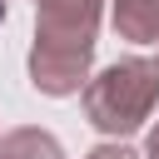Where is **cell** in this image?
I'll return each mask as SVG.
<instances>
[{"mask_svg":"<svg viewBox=\"0 0 159 159\" xmlns=\"http://www.w3.org/2000/svg\"><path fill=\"white\" fill-rule=\"evenodd\" d=\"M84 159H139L134 149H124V144H94Z\"/></svg>","mask_w":159,"mask_h":159,"instance_id":"5","label":"cell"},{"mask_svg":"<svg viewBox=\"0 0 159 159\" xmlns=\"http://www.w3.org/2000/svg\"><path fill=\"white\" fill-rule=\"evenodd\" d=\"M0 159H65L60 139L50 129H35V124H20L0 139Z\"/></svg>","mask_w":159,"mask_h":159,"instance_id":"4","label":"cell"},{"mask_svg":"<svg viewBox=\"0 0 159 159\" xmlns=\"http://www.w3.org/2000/svg\"><path fill=\"white\" fill-rule=\"evenodd\" d=\"M0 139H5V134H0Z\"/></svg>","mask_w":159,"mask_h":159,"instance_id":"8","label":"cell"},{"mask_svg":"<svg viewBox=\"0 0 159 159\" xmlns=\"http://www.w3.org/2000/svg\"><path fill=\"white\" fill-rule=\"evenodd\" d=\"M0 25H5V0H0Z\"/></svg>","mask_w":159,"mask_h":159,"instance_id":"7","label":"cell"},{"mask_svg":"<svg viewBox=\"0 0 159 159\" xmlns=\"http://www.w3.org/2000/svg\"><path fill=\"white\" fill-rule=\"evenodd\" d=\"M99 5L104 0H40L35 45H30V84L40 94L65 99L89 84Z\"/></svg>","mask_w":159,"mask_h":159,"instance_id":"1","label":"cell"},{"mask_svg":"<svg viewBox=\"0 0 159 159\" xmlns=\"http://www.w3.org/2000/svg\"><path fill=\"white\" fill-rule=\"evenodd\" d=\"M144 159H159V124H154L149 139H144Z\"/></svg>","mask_w":159,"mask_h":159,"instance_id":"6","label":"cell"},{"mask_svg":"<svg viewBox=\"0 0 159 159\" xmlns=\"http://www.w3.org/2000/svg\"><path fill=\"white\" fill-rule=\"evenodd\" d=\"M159 104V60H114L104 65L89 84H84V119L109 134V139H124L134 134Z\"/></svg>","mask_w":159,"mask_h":159,"instance_id":"2","label":"cell"},{"mask_svg":"<svg viewBox=\"0 0 159 159\" xmlns=\"http://www.w3.org/2000/svg\"><path fill=\"white\" fill-rule=\"evenodd\" d=\"M109 20L129 45H159V0H114Z\"/></svg>","mask_w":159,"mask_h":159,"instance_id":"3","label":"cell"}]
</instances>
